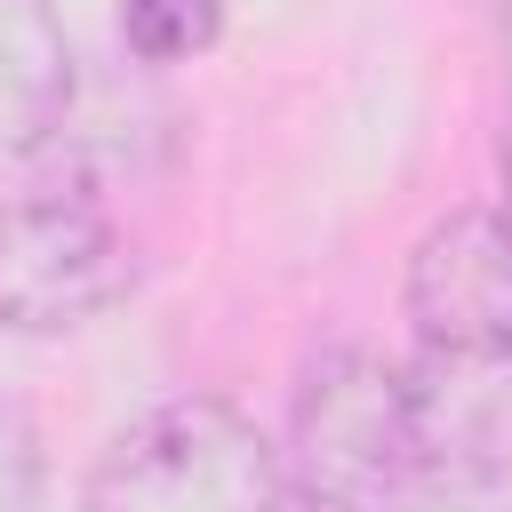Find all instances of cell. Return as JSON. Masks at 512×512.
Instances as JSON below:
<instances>
[{
  "instance_id": "6da1fadb",
  "label": "cell",
  "mask_w": 512,
  "mask_h": 512,
  "mask_svg": "<svg viewBox=\"0 0 512 512\" xmlns=\"http://www.w3.org/2000/svg\"><path fill=\"white\" fill-rule=\"evenodd\" d=\"M288 496L304 512H392L416 488V376L368 344L304 368L288 408Z\"/></svg>"
},
{
  "instance_id": "7a4b0ae2",
  "label": "cell",
  "mask_w": 512,
  "mask_h": 512,
  "mask_svg": "<svg viewBox=\"0 0 512 512\" xmlns=\"http://www.w3.org/2000/svg\"><path fill=\"white\" fill-rule=\"evenodd\" d=\"M80 512H288V464L216 392H184L112 432Z\"/></svg>"
},
{
  "instance_id": "3957f363",
  "label": "cell",
  "mask_w": 512,
  "mask_h": 512,
  "mask_svg": "<svg viewBox=\"0 0 512 512\" xmlns=\"http://www.w3.org/2000/svg\"><path fill=\"white\" fill-rule=\"evenodd\" d=\"M136 288L128 232L64 192L0 200V328L16 336H64L112 312Z\"/></svg>"
},
{
  "instance_id": "277c9868",
  "label": "cell",
  "mask_w": 512,
  "mask_h": 512,
  "mask_svg": "<svg viewBox=\"0 0 512 512\" xmlns=\"http://www.w3.org/2000/svg\"><path fill=\"white\" fill-rule=\"evenodd\" d=\"M408 328L440 360H512V208H448L400 280Z\"/></svg>"
},
{
  "instance_id": "5b68a950",
  "label": "cell",
  "mask_w": 512,
  "mask_h": 512,
  "mask_svg": "<svg viewBox=\"0 0 512 512\" xmlns=\"http://www.w3.org/2000/svg\"><path fill=\"white\" fill-rule=\"evenodd\" d=\"M416 488L512 480V360H440L416 368Z\"/></svg>"
},
{
  "instance_id": "8992f818",
  "label": "cell",
  "mask_w": 512,
  "mask_h": 512,
  "mask_svg": "<svg viewBox=\"0 0 512 512\" xmlns=\"http://www.w3.org/2000/svg\"><path fill=\"white\" fill-rule=\"evenodd\" d=\"M72 104V40L48 0H0V160L40 152Z\"/></svg>"
},
{
  "instance_id": "52a82bcc",
  "label": "cell",
  "mask_w": 512,
  "mask_h": 512,
  "mask_svg": "<svg viewBox=\"0 0 512 512\" xmlns=\"http://www.w3.org/2000/svg\"><path fill=\"white\" fill-rule=\"evenodd\" d=\"M224 32V0H120V40L136 64H192Z\"/></svg>"
},
{
  "instance_id": "ba28073f",
  "label": "cell",
  "mask_w": 512,
  "mask_h": 512,
  "mask_svg": "<svg viewBox=\"0 0 512 512\" xmlns=\"http://www.w3.org/2000/svg\"><path fill=\"white\" fill-rule=\"evenodd\" d=\"M40 504V432L24 408L0 400V512H32Z\"/></svg>"
},
{
  "instance_id": "9c48e42d",
  "label": "cell",
  "mask_w": 512,
  "mask_h": 512,
  "mask_svg": "<svg viewBox=\"0 0 512 512\" xmlns=\"http://www.w3.org/2000/svg\"><path fill=\"white\" fill-rule=\"evenodd\" d=\"M392 512H512V480H456V488H408Z\"/></svg>"
},
{
  "instance_id": "30bf717a",
  "label": "cell",
  "mask_w": 512,
  "mask_h": 512,
  "mask_svg": "<svg viewBox=\"0 0 512 512\" xmlns=\"http://www.w3.org/2000/svg\"><path fill=\"white\" fill-rule=\"evenodd\" d=\"M496 184H504V208H512V128H504V144H496Z\"/></svg>"
},
{
  "instance_id": "8fae6325",
  "label": "cell",
  "mask_w": 512,
  "mask_h": 512,
  "mask_svg": "<svg viewBox=\"0 0 512 512\" xmlns=\"http://www.w3.org/2000/svg\"><path fill=\"white\" fill-rule=\"evenodd\" d=\"M504 64H512V0H504Z\"/></svg>"
}]
</instances>
